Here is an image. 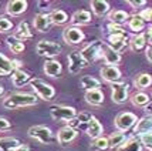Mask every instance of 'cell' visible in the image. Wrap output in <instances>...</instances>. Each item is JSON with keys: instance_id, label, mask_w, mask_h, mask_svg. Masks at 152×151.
Masks as SVG:
<instances>
[{"instance_id": "6da1fadb", "label": "cell", "mask_w": 152, "mask_h": 151, "mask_svg": "<svg viewBox=\"0 0 152 151\" xmlns=\"http://www.w3.org/2000/svg\"><path fill=\"white\" fill-rule=\"evenodd\" d=\"M37 104V97L30 93H13L9 94L3 100V107L9 110L14 108H21V107H30V105Z\"/></svg>"}, {"instance_id": "7a4b0ae2", "label": "cell", "mask_w": 152, "mask_h": 151, "mask_svg": "<svg viewBox=\"0 0 152 151\" xmlns=\"http://www.w3.org/2000/svg\"><path fill=\"white\" fill-rule=\"evenodd\" d=\"M30 85H31V88L37 93V96L41 100L50 101L56 96V90H54L53 85L46 83L44 80H41V79H31L30 80Z\"/></svg>"}, {"instance_id": "3957f363", "label": "cell", "mask_w": 152, "mask_h": 151, "mask_svg": "<svg viewBox=\"0 0 152 151\" xmlns=\"http://www.w3.org/2000/svg\"><path fill=\"white\" fill-rule=\"evenodd\" d=\"M61 46L56 41H50V40H40L36 46V52L39 56H44V57H50L53 59L56 56H58L61 53Z\"/></svg>"}, {"instance_id": "277c9868", "label": "cell", "mask_w": 152, "mask_h": 151, "mask_svg": "<svg viewBox=\"0 0 152 151\" xmlns=\"http://www.w3.org/2000/svg\"><path fill=\"white\" fill-rule=\"evenodd\" d=\"M137 121H138V118L137 116L134 114V113H129V111H124L118 114L117 117H115V128L121 133H125L128 130H131L134 125L137 124Z\"/></svg>"}, {"instance_id": "5b68a950", "label": "cell", "mask_w": 152, "mask_h": 151, "mask_svg": "<svg viewBox=\"0 0 152 151\" xmlns=\"http://www.w3.org/2000/svg\"><path fill=\"white\" fill-rule=\"evenodd\" d=\"M50 114L57 121H70L77 117V110L68 105H53L50 108Z\"/></svg>"}, {"instance_id": "8992f818", "label": "cell", "mask_w": 152, "mask_h": 151, "mask_svg": "<svg viewBox=\"0 0 152 151\" xmlns=\"http://www.w3.org/2000/svg\"><path fill=\"white\" fill-rule=\"evenodd\" d=\"M28 136L41 144H50L53 141V131L46 125H34L28 128Z\"/></svg>"}, {"instance_id": "52a82bcc", "label": "cell", "mask_w": 152, "mask_h": 151, "mask_svg": "<svg viewBox=\"0 0 152 151\" xmlns=\"http://www.w3.org/2000/svg\"><path fill=\"white\" fill-rule=\"evenodd\" d=\"M111 100L115 104H124L128 100V84L118 81L111 84Z\"/></svg>"}, {"instance_id": "ba28073f", "label": "cell", "mask_w": 152, "mask_h": 151, "mask_svg": "<svg viewBox=\"0 0 152 151\" xmlns=\"http://www.w3.org/2000/svg\"><path fill=\"white\" fill-rule=\"evenodd\" d=\"M67 60H68V71L71 73V74H77V73H80L83 69L88 67V63L83 59V56H81L80 52L70 53Z\"/></svg>"}, {"instance_id": "9c48e42d", "label": "cell", "mask_w": 152, "mask_h": 151, "mask_svg": "<svg viewBox=\"0 0 152 151\" xmlns=\"http://www.w3.org/2000/svg\"><path fill=\"white\" fill-rule=\"evenodd\" d=\"M84 33H83V30L80 29V27H67L64 29V32H63V39L66 41L67 44H71V46H77L80 44L83 40H84Z\"/></svg>"}, {"instance_id": "30bf717a", "label": "cell", "mask_w": 152, "mask_h": 151, "mask_svg": "<svg viewBox=\"0 0 152 151\" xmlns=\"http://www.w3.org/2000/svg\"><path fill=\"white\" fill-rule=\"evenodd\" d=\"M101 44H102L101 41H94V43H91V44L86 46L83 50H81V52H80V53H81V56H83V59L88 63V66H90L91 63H94V61L99 57Z\"/></svg>"}, {"instance_id": "8fae6325", "label": "cell", "mask_w": 152, "mask_h": 151, "mask_svg": "<svg viewBox=\"0 0 152 151\" xmlns=\"http://www.w3.org/2000/svg\"><path fill=\"white\" fill-rule=\"evenodd\" d=\"M99 57H102L107 66H117L121 61V54L114 52L108 44H101V52H99Z\"/></svg>"}, {"instance_id": "7c38bea8", "label": "cell", "mask_w": 152, "mask_h": 151, "mask_svg": "<svg viewBox=\"0 0 152 151\" xmlns=\"http://www.w3.org/2000/svg\"><path fill=\"white\" fill-rule=\"evenodd\" d=\"M99 74H101L104 81L111 83V84L113 83H118L121 77H122V74H121V71H119V69L117 66H104L101 69Z\"/></svg>"}, {"instance_id": "4fadbf2b", "label": "cell", "mask_w": 152, "mask_h": 151, "mask_svg": "<svg viewBox=\"0 0 152 151\" xmlns=\"http://www.w3.org/2000/svg\"><path fill=\"white\" fill-rule=\"evenodd\" d=\"M27 10V1L26 0H12L6 4V12L9 16L16 17L23 14Z\"/></svg>"}, {"instance_id": "5bb4252c", "label": "cell", "mask_w": 152, "mask_h": 151, "mask_svg": "<svg viewBox=\"0 0 152 151\" xmlns=\"http://www.w3.org/2000/svg\"><path fill=\"white\" fill-rule=\"evenodd\" d=\"M107 44L113 49L114 52L119 53L121 50H124V47L126 46V36L125 33H118V34H110Z\"/></svg>"}, {"instance_id": "9a60e30c", "label": "cell", "mask_w": 152, "mask_h": 151, "mask_svg": "<svg viewBox=\"0 0 152 151\" xmlns=\"http://www.w3.org/2000/svg\"><path fill=\"white\" fill-rule=\"evenodd\" d=\"M34 29L40 32V33H46L50 30V27H51V20H50V16L46 13H39L34 16Z\"/></svg>"}, {"instance_id": "2e32d148", "label": "cell", "mask_w": 152, "mask_h": 151, "mask_svg": "<svg viewBox=\"0 0 152 151\" xmlns=\"http://www.w3.org/2000/svg\"><path fill=\"white\" fill-rule=\"evenodd\" d=\"M43 71L46 73V76H48V77H58L60 74H61V71H63V67H61L60 61L50 59L44 61Z\"/></svg>"}, {"instance_id": "e0dca14e", "label": "cell", "mask_w": 152, "mask_h": 151, "mask_svg": "<svg viewBox=\"0 0 152 151\" xmlns=\"http://www.w3.org/2000/svg\"><path fill=\"white\" fill-rule=\"evenodd\" d=\"M77 137V130H74L71 127H63L58 133H57V141H58V144L61 145H66L68 143H71L74 138Z\"/></svg>"}, {"instance_id": "ac0fdd59", "label": "cell", "mask_w": 152, "mask_h": 151, "mask_svg": "<svg viewBox=\"0 0 152 151\" xmlns=\"http://www.w3.org/2000/svg\"><path fill=\"white\" fill-rule=\"evenodd\" d=\"M91 23V13L87 10H77L75 13L71 16V24L74 27L86 26Z\"/></svg>"}, {"instance_id": "d6986e66", "label": "cell", "mask_w": 152, "mask_h": 151, "mask_svg": "<svg viewBox=\"0 0 152 151\" xmlns=\"http://www.w3.org/2000/svg\"><path fill=\"white\" fill-rule=\"evenodd\" d=\"M86 131L87 134L90 136L91 138H98L102 136V131H104V128H102V124L99 123L98 120L95 117H91V120L87 123V127H86Z\"/></svg>"}, {"instance_id": "ffe728a7", "label": "cell", "mask_w": 152, "mask_h": 151, "mask_svg": "<svg viewBox=\"0 0 152 151\" xmlns=\"http://www.w3.org/2000/svg\"><path fill=\"white\" fill-rule=\"evenodd\" d=\"M152 131V117L151 116H145V117L139 118L135 124V128H134V133L137 136H141V134H145V133H151Z\"/></svg>"}, {"instance_id": "44dd1931", "label": "cell", "mask_w": 152, "mask_h": 151, "mask_svg": "<svg viewBox=\"0 0 152 151\" xmlns=\"http://www.w3.org/2000/svg\"><path fill=\"white\" fill-rule=\"evenodd\" d=\"M86 101L88 104L95 105L98 107L104 103V93L101 91L99 88H95V90H87L86 91Z\"/></svg>"}, {"instance_id": "7402d4cb", "label": "cell", "mask_w": 152, "mask_h": 151, "mask_svg": "<svg viewBox=\"0 0 152 151\" xmlns=\"http://www.w3.org/2000/svg\"><path fill=\"white\" fill-rule=\"evenodd\" d=\"M128 19H129V14L126 13L125 10H113L108 14V21L113 23V24H117V26L125 24Z\"/></svg>"}, {"instance_id": "603a6c76", "label": "cell", "mask_w": 152, "mask_h": 151, "mask_svg": "<svg viewBox=\"0 0 152 151\" xmlns=\"http://www.w3.org/2000/svg\"><path fill=\"white\" fill-rule=\"evenodd\" d=\"M12 36H13L14 39H17L19 41H24L27 39H31L33 34H31V30H30V27L27 24V21H21Z\"/></svg>"}, {"instance_id": "cb8c5ba5", "label": "cell", "mask_w": 152, "mask_h": 151, "mask_svg": "<svg viewBox=\"0 0 152 151\" xmlns=\"http://www.w3.org/2000/svg\"><path fill=\"white\" fill-rule=\"evenodd\" d=\"M146 44H148V41H146V36L144 33H139L137 36H134L132 39H131V41H129L131 50H134V52H137V53L145 50Z\"/></svg>"}, {"instance_id": "d4e9b609", "label": "cell", "mask_w": 152, "mask_h": 151, "mask_svg": "<svg viewBox=\"0 0 152 151\" xmlns=\"http://www.w3.org/2000/svg\"><path fill=\"white\" fill-rule=\"evenodd\" d=\"M30 80H31L30 74L23 71V70H16V71H13V76H12V81H13L14 87H23L27 83H30Z\"/></svg>"}, {"instance_id": "484cf974", "label": "cell", "mask_w": 152, "mask_h": 151, "mask_svg": "<svg viewBox=\"0 0 152 151\" xmlns=\"http://www.w3.org/2000/svg\"><path fill=\"white\" fill-rule=\"evenodd\" d=\"M126 24L129 27V30H132L135 33H138L141 30H144V27H145V20L141 17V14H132V16H129V19L126 21Z\"/></svg>"}, {"instance_id": "4316f807", "label": "cell", "mask_w": 152, "mask_h": 151, "mask_svg": "<svg viewBox=\"0 0 152 151\" xmlns=\"http://www.w3.org/2000/svg\"><path fill=\"white\" fill-rule=\"evenodd\" d=\"M90 6L95 16H104L110 12V3L105 0H93L90 3Z\"/></svg>"}, {"instance_id": "83f0119b", "label": "cell", "mask_w": 152, "mask_h": 151, "mask_svg": "<svg viewBox=\"0 0 152 151\" xmlns=\"http://www.w3.org/2000/svg\"><path fill=\"white\" fill-rule=\"evenodd\" d=\"M101 87V83H99L98 79H95L93 76H84L80 80V88H84V90H95V88H99Z\"/></svg>"}, {"instance_id": "f1b7e54d", "label": "cell", "mask_w": 152, "mask_h": 151, "mask_svg": "<svg viewBox=\"0 0 152 151\" xmlns=\"http://www.w3.org/2000/svg\"><path fill=\"white\" fill-rule=\"evenodd\" d=\"M117 151H142V144L139 143L138 138H129V140H126L124 144L118 147Z\"/></svg>"}, {"instance_id": "f546056e", "label": "cell", "mask_w": 152, "mask_h": 151, "mask_svg": "<svg viewBox=\"0 0 152 151\" xmlns=\"http://www.w3.org/2000/svg\"><path fill=\"white\" fill-rule=\"evenodd\" d=\"M48 16H50L51 23H53V24H57V26L64 24V23L68 21V16H67V13L64 12V10H61V9H56V10H53Z\"/></svg>"}, {"instance_id": "4dcf8cb0", "label": "cell", "mask_w": 152, "mask_h": 151, "mask_svg": "<svg viewBox=\"0 0 152 151\" xmlns=\"http://www.w3.org/2000/svg\"><path fill=\"white\" fill-rule=\"evenodd\" d=\"M134 84H135V87L139 88V90L148 88V87L152 84V76L149 73H142V74H139L138 77L135 79Z\"/></svg>"}, {"instance_id": "1f68e13d", "label": "cell", "mask_w": 152, "mask_h": 151, "mask_svg": "<svg viewBox=\"0 0 152 151\" xmlns=\"http://www.w3.org/2000/svg\"><path fill=\"white\" fill-rule=\"evenodd\" d=\"M20 145V141L16 138L6 137L0 138V151H14Z\"/></svg>"}, {"instance_id": "d6a6232c", "label": "cell", "mask_w": 152, "mask_h": 151, "mask_svg": "<svg viewBox=\"0 0 152 151\" xmlns=\"http://www.w3.org/2000/svg\"><path fill=\"white\" fill-rule=\"evenodd\" d=\"M126 141V137H125V133H121V131H117L111 134L110 138H108V143H110V148H118L121 145L124 144Z\"/></svg>"}, {"instance_id": "836d02e7", "label": "cell", "mask_w": 152, "mask_h": 151, "mask_svg": "<svg viewBox=\"0 0 152 151\" xmlns=\"http://www.w3.org/2000/svg\"><path fill=\"white\" fill-rule=\"evenodd\" d=\"M6 41H7V46H9V49L12 50V53L20 54V53H23L24 50H26L24 43H23V41H19L17 39H14L13 36H9Z\"/></svg>"}, {"instance_id": "e575fe53", "label": "cell", "mask_w": 152, "mask_h": 151, "mask_svg": "<svg viewBox=\"0 0 152 151\" xmlns=\"http://www.w3.org/2000/svg\"><path fill=\"white\" fill-rule=\"evenodd\" d=\"M149 101H151L149 96L142 91L135 93V94H132V97H131V103H132L135 107H145Z\"/></svg>"}, {"instance_id": "d590c367", "label": "cell", "mask_w": 152, "mask_h": 151, "mask_svg": "<svg viewBox=\"0 0 152 151\" xmlns=\"http://www.w3.org/2000/svg\"><path fill=\"white\" fill-rule=\"evenodd\" d=\"M13 64H12V60H9L6 56L0 54V74L1 76H7L10 73H13Z\"/></svg>"}, {"instance_id": "8d00e7d4", "label": "cell", "mask_w": 152, "mask_h": 151, "mask_svg": "<svg viewBox=\"0 0 152 151\" xmlns=\"http://www.w3.org/2000/svg\"><path fill=\"white\" fill-rule=\"evenodd\" d=\"M93 147L95 148V150H98V151H105L110 148V143H108V138L107 137H98V138H95L94 140V143H93Z\"/></svg>"}, {"instance_id": "74e56055", "label": "cell", "mask_w": 152, "mask_h": 151, "mask_svg": "<svg viewBox=\"0 0 152 151\" xmlns=\"http://www.w3.org/2000/svg\"><path fill=\"white\" fill-rule=\"evenodd\" d=\"M139 143L144 145L146 150L152 151V131L145 133V134H141V136H139Z\"/></svg>"}, {"instance_id": "f35d334b", "label": "cell", "mask_w": 152, "mask_h": 151, "mask_svg": "<svg viewBox=\"0 0 152 151\" xmlns=\"http://www.w3.org/2000/svg\"><path fill=\"white\" fill-rule=\"evenodd\" d=\"M13 23L10 20L4 17V16H0V33H7L9 30H12Z\"/></svg>"}, {"instance_id": "ab89813d", "label": "cell", "mask_w": 152, "mask_h": 151, "mask_svg": "<svg viewBox=\"0 0 152 151\" xmlns=\"http://www.w3.org/2000/svg\"><path fill=\"white\" fill-rule=\"evenodd\" d=\"M107 30L110 32V34H118V33H125L124 29L121 26H117V24H113V23H108L107 24Z\"/></svg>"}, {"instance_id": "60d3db41", "label": "cell", "mask_w": 152, "mask_h": 151, "mask_svg": "<svg viewBox=\"0 0 152 151\" xmlns=\"http://www.w3.org/2000/svg\"><path fill=\"white\" fill-rule=\"evenodd\" d=\"M141 17L145 20V23L146 21H149V23H152V7L151 9H146V10H144V12H141Z\"/></svg>"}, {"instance_id": "b9f144b4", "label": "cell", "mask_w": 152, "mask_h": 151, "mask_svg": "<svg viewBox=\"0 0 152 151\" xmlns=\"http://www.w3.org/2000/svg\"><path fill=\"white\" fill-rule=\"evenodd\" d=\"M91 117H93V116H91V114H87V113H81V114H78V116H77V120H78V123H80V125L83 124V123H88V121H90V120H91Z\"/></svg>"}, {"instance_id": "7bdbcfd3", "label": "cell", "mask_w": 152, "mask_h": 151, "mask_svg": "<svg viewBox=\"0 0 152 151\" xmlns=\"http://www.w3.org/2000/svg\"><path fill=\"white\" fill-rule=\"evenodd\" d=\"M10 127H12V124H10V121H9L7 118L0 117V131H6Z\"/></svg>"}, {"instance_id": "ee69618b", "label": "cell", "mask_w": 152, "mask_h": 151, "mask_svg": "<svg viewBox=\"0 0 152 151\" xmlns=\"http://www.w3.org/2000/svg\"><path fill=\"white\" fill-rule=\"evenodd\" d=\"M128 4L132 6L134 9H137V7H144L146 4V0H128Z\"/></svg>"}, {"instance_id": "f6af8a7d", "label": "cell", "mask_w": 152, "mask_h": 151, "mask_svg": "<svg viewBox=\"0 0 152 151\" xmlns=\"http://www.w3.org/2000/svg\"><path fill=\"white\" fill-rule=\"evenodd\" d=\"M145 56H146V59H148V61L152 64V47L151 46H148L145 49Z\"/></svg>"}, {"instance_id": "bcb514c9", "label": "cell", "mask_w": 152, "mask_h": 151, "mask_svg": "<svg viewBox=\"0 0 152 151\" xmlns=\"http://www.w3.org/2000/svg\"><path fill=\"white\" fill-rule=\"evenodd\" d=\"M144 110H145V113L148 114V116H151L152 117V101H149V103L144 107Z\"/></svg>"}, {"instance_id": "7dc6e473", "label": "cell", "mask_w": 152, "mask_h": 151, "mask_svg": "<svg viewBox=\"0 0 152 151\" xmlns=\"http://www.w3.org/2000/svg\"><path fill=\"white\" fill-rule=\"evenodd\" d=\"M14 151H30V150H28V147H27V145H21V144H20Z\"/></svg>"}, {"instance_id": "c3c4849f", "label": "cell", "mask_w": 152, "mask_h": 151, "mask_svg": "<svg viewBox=\"0 0 152 151\" xmlns=\"http://www.w3.org/2000/svg\"><path fill=\"white\" fill-rule=\"evenodd\" d=\"M145 36H148V39L151 40V43H152V26L148 27V32H146Z\"/></svg>"}, {"instance_id": "681fc988", "label": "cell", "mask_w": 152, "mask_h": 151, "mask_svg": "<svg viewBox=\"0 0 152 151\" xmlns=\"http://www.w3.org/2000/svg\"><path fill=\"white\" fill-rule=\"evenodd\" d=\"M50 1H39V6H48Z\"/></svg>"}, {"instance_id": "f907efd6", "label": "cell", "mask_w": 152, "mask_h": 151, "mask_svg": "<svg viewBox=\"0 0 152 151\" xmlns=\"http://www.w3.org/2000/svg\"><path fill=\"white\" fill-rule=\"evenodd\" d=\"M3 91H4V88H3V87H1V85H0V96H1V94H3Z\"/></svg>"}, {"instance_id": "816d5d0a", "label": "cell", "mask_w": 152, "mask_h": 151, "mask_svg": "<svg viewBox=\"0 0 152 151\" xmlns=\"http://www.w3.org/2000/svg\"><path fill=\"white\" fill-rule=\"evenodd\" d=\"M149 46H151V47H152V43H151V44H149Z\"/></svg>"}]
</instances>
